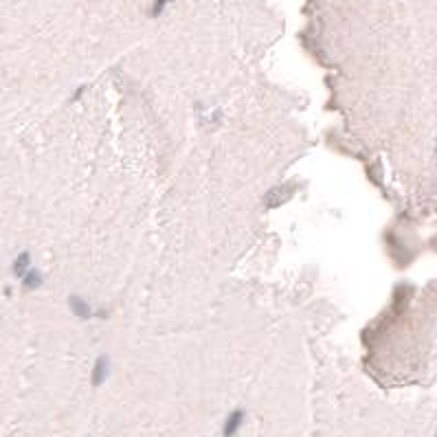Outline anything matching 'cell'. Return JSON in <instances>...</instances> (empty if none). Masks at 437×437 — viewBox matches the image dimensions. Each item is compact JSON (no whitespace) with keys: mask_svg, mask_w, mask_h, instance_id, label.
<instances>
[{"mask_svg":"<svg viewBox=\"0 0 437 437\" xmlns=\"http://www.w3.org/2000/svg\"><path fill=\"white\" fill-rule=\"evenodd\" d=\"M110 367H112L110 356L101 354L99 358L95 360L93 371H90V384H93V387H101V384H106L108 378H110Z\"/></svg>","mask_w":437,"mask_h":437,"instance_id":"obj_2","label":"cell"},{"mask_svg":"<svg viewBox=\"0 0 437 437\" xmlns=\"http://www.w3.org/2000/svg\"><path fill=\"white\" fill-rule=\"evenodd\" d=\"M244 422H246V411L233 409L222 422V437H238V433L244 426Z\"/></svg>","mask_w":437,"mask_h":437,"instance_id":"obj_3","label":"cell"},{"mask_svg":"<svg viewBox=\"0 0 437 437\" xmlns=\"http://www.w3.org/2000/svg\"><path fill=\"white\" fill-rule=\"evenodd\" d=\"M22 284H25L27 290H33V288H40V284H42V275L38 273L36 268H31L29 273L22 277Z\"/></svg>","mask_w":437,"mask_h":437,"instance_id":"obj_5","label":"cell"},{"mask_svg":"<svg viewBox=\"0 0 437 437\" xmlns=\"http://www.w3.org/2000/svg\"><path fill=\"white\" fill-rule=\"evenodd\" d=\"M435 437H437V435H435Z\"/></svg>","mask_w":437,"mask_h":437,"instance_id":"obj_6","label":"cell"},{"mask_svg":"<svg viewBox=\"0 0 437 437\" xmlns=\"http://www.w3.org/2000/svg\"><path fill=\"white\" fill-rule=\"evenodd\" d=\"M31 270V255L25 251V253H20L18 257H16V262H14V275L16 277H25V275Z\"/></svg>","mask_w":437,"mask_h":437,"instance_id":"obj_4","label":"cell"},{"mask_svg":"<svg viewBox=\"0 0 437 437\" xmlns=\"http://www.w3.org/2000/svg\"><path fill=\"white\" fill-rule=\"evenodd\" d=\"M68 308H71V312L82 321H86V319H106V312H103V310H93L86 299L77 297V295H73L71 299H68Z\"/></svg>","mask_w":437,"mask_h":437,"instance_id":"obj_1","label":"cell"}]
</instances>
